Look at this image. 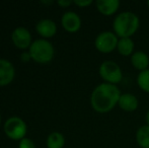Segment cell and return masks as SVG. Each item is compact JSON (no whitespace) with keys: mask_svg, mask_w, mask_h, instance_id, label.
<instances>
[{"mask_svg":"<svg viewBox=\"0 0 149 148\" xmlns=\"http://www.w3.org/2000/svg\"><path fill=\"white\" fill-rule=\"evenodd\" d=\"M134 42L132 41L131 38H122L119 39L118 42V46H117V50L122 56H132L134 53Z\"/></svg>","mask_w":149,"mask_h":148,"instance_id":"obj_14","label":"cell"},{"mask_svg":"<svg viewBox=\"0 0 149 148\" xmlns=\"http://www.w3.org/2000/svg\"><path fill=\"white\" fill-rule=\"evenodd\" d=\"M18 148H36V145L30 138H24L19 141Z\"/></svg>","mask_w":149,"mask_h":148,"instance_id":"obj_18","label":"cell"},{"mask_svg":"<svg viewBox=\"0 0 149 148\" xmlns=\"http://www.w3.org/2000/svg\"><path fill=\"white\" fill-rule=\"evenodd\" d=\"M145 121H146V125H148V126H149V110H148L147 113H146V115H145Z\"/></svg>","mask_w":149,"mask_h":148,"instance_id":"obj_22","label":"cell"},{"mask_svg":"<svg viewBox=\"0 0 149 148\" xmlns=\"http://www.w3.org/2000/svg\"><path fill=\"white\" fill-rule=\"evenodd\" d=\"M140 26L138 15L131 11H124L119 13L113 22V31L119 39L131 38L135 35Z\"/></svg>","mask_w":149,"mask_h":148,"instance_id":"obj_2","label":"cell"},{"mask_svg":"<svg viewBox=\"0 0 149 148\" xmlns=\"http://www.w3.org/2000/svg\"><path fill=\"white\" fill-rule=\"evenodd\" d=\"M57 3L62 7H68L69 5L73 3V1H71V0H58Z\"/></svg>","mask_w":149,"mask_h":148,"instance_id":"obj_21","label":"cell"},{"mask_svg":"<svg viewBox=\"0 0 149 148\" xmlns=\"http://www.w3.org/2000/svg\"><path fill=\"white\" fill-rule=\"evenodd\" d=\"M0 122H1V116H0Z\"/></svg>","mask_w":149,"mask_h":148,"instance_id":"obj_25","label":"cell"},{"mask_svg":"<svg viewBox=\"0 0 149 148\" xmlns=\"http://www.w3.org/2000/svg\"><path fill=\"white\" fill-rule=\"evenodd\" d=\"M147 5H148V8H149V1L147 2Z\"/></svg>","mask_w":149,"mask_h":148,"instance_id":"obj_24","label":"cell"},{"mask_svg":"<svg viewBox=\"0 0 149 148\" xmlns=\"http://www.w3.org/2000/svg\"><path fill=\"white\" fill-rule=\"evenodd\" d=\"M42 3H44V4H52V3H53V1H51V0H50V1H45V0H43V1H42Z\"/></svg>","mask_w":149,"mask_h":148,"instance_id":"obj_23","label":"cell"},{"mask_svg":"<svg viewBox=\"0 0 149 148\" xmlns=\"http://www.w3.org/2000/svg\"><path fill=\"white\" fill-rule=\"evenodd\" d=\"M11 40L13 44L19 49H26L31 45V35L30 31L22 26H18L12 32Z\"/></svg>","mask_w":149,"mask_h":148,"instance_id":"obj_7","label":"cell"},{"mask_svg":"<svg viewBox=\"0 0 149 148\" xmlns=\"http://www.w3.org/2000/svg\"><path fill=\"white\" fill-rule=\"evenodd\" d=\"M119 87L115 84L102 82L95 86L90 95L92 109L100 114L111 112L117 105L121 97Z\"/></svg>","mask_w":149,"mask_h":148,"instance_id":"obj_1","label":"cell"},{"mask_svg":"<svg viewBox=\"0 0 149 148\" xmlns=\"http://www.w3.org/2000/svg\"><path fill=\"white\" fill-rule=\"evenodd\" d=\"M29 52L31 56V59L39 63L50 62L54 57L53 45L45 39H38L33 41Z\"/></svg>","mask_w":149,"mask_h":148,"instance_id":"obj_3","label":"cell"},{"mask_svg":"<svg viewBox=\"0 0 149 148\" xmlns=\"http://www.w3.org/2000/svg\"><path fill=\"white\" fill-rule=\"evenodd\" d=\"M119 0H97L95 2L96 9L102 14V15L110 16L115 14L120 8Z\"/></svg>","mask_w":149,"mask_h":148,"instance_id":"obj_10","label":"cell"},{"mask_svg":"<svg viewBox=\"0 0 149 148\" xmlns=\"http://www.w3.org/2000/svg\"><path fill=\"white\" fill-rule=\"evenodd\" d=\"M136 141L141 148H149V126H141L136 132Z\"/></svg>","mask_w":149,"mask_h":148,"instance_id":"obj_15","label":"cell"},{"mask_svg":"<svg viewBox=\"0 0 149 148\" xmlns=\"http://www.w3.org/2000/svg\"><path fill=\"white\" fill-rule=\"evenodd\" d=\"M118 106L125 112H134L138 109L139 101L137 97L132 93H122L119 99Z\"/></svg>","mask_w":149,"mask_h":148,"instance_id":"obj_11","label":"cell"},{"mask_svg":"<svg viewBox=\"0 0 149 148\" xmlns=\"http://www.w3.org/2000/svg\"><path fill=\"white\" fill-rule=\"evenodd\" d=\"M136 81L140 89L149 93V69L139 72Z\"/></svg>","mask_w":149,"mask_h":148,"instance_id":"obj_17","label":"cell"},{"mask_svg":"<svg viewBox=\"0 0 149 148\" xmlns=\"http://www.w3.org/2000/svg\"><path fill=\"white\" fill-rule=\"evenodd\" d=\"M4 132L12 140H22L26 134V124L19 117H11L4 124Z\"/></svg>","mask_w":149,"mask_h":148,"instance_id":"obj_6","label":"cell"},{"mask_svg":"<svg viewBox=\"0 0 149 148\" xmlns=\"http://www.w3.org/2000/svg\"><path fill=\"white\" fill-rule=\"evenodd\" d=\"M36 31L39 33L41 36L45 38L53 37L57 32V26L52 19L44 18L37 22L36 24Z\"/></svg>","mask_w":149,"mask_h":148,"instance_id":"obj_12","label":"cell"},{"mask_svg":"<svg viewBox=\"0 0 149 148\" xmlns=\"http://www.w3.org/2000/svg\"><path fill=\"white\" fill-rule=\"evenodd\" d=\"M131 64L135 69L139 70L140 72L149 69V57L143 51L134 52L131 56Z\"/></svg>","mask_w":149,"mask_h":148,"instance_id":"obj_13","label":"cell"},{"mask_svg":"<svg viewBox=\"0 0 149 148\" xmlns=\"http://www.w3.org/2000/svg\"><path fill=\"white\" fill-rule=\"evenodd\" d=\"M118 42L119 38L117 37V35L114 32L104 31L96 36L95 40H94V46L98 52L109 54L117 49Z\"/></svg>","mask_w":149,"mask_h":148,"instance_id":"obj_5","label":"cell"},{"mask_svg":"<svg viewBox=\"0 0 149 148\" xmlns=\"http://www.w3.org/2000/svg\"><path fill=\"white\" fill-rule=\"evenodd\" d=\"M15 70L11 62L6 59H0V86L10 83L14 78Z\"/></svg>","mask_w":149,"mask_h":148,"instance_id":"obj_9","label":"cell"},{"mask_svg":"<svg viewBox=\"0 0 149 148\" xmlns=\"http://www.w3.org/2000/svg\"><path fill=\"white\" fill-rule=\"evenodd\" d=\"M61 24L65 31L69 33H76L81 28V19L74 11H67L62 15Z\"/></svg>","mask_w":149,"mask_h":148,"instance_id":"obj_8","label":"cell"},{"mask_svg":"<svg viewBox=\"0 0 149 148\" xmlns=\"http://www.w3.org/2000/svg\"><path fill=\"white\" fill-rule=\"evenodd\" d=\"M73 3L79 7H87L92 4V0H74Z\"/></svg>","mask_w":149,"mask_h":148,"instance_id":"obj_19","label":"cell"},{"mask_svg":"<svg viewBox=\"0 0 149 148\" xmlns=\"http://www.w3.org/2000/svg\"><path fill=\"white\" fill-rule=\"evenodd\" d=\"M65 144V137L60 132H53L47 138L48 148H63Z\"/></svg>","mask_w":149,"mask_h":148,"instance_id":"obj_16","label":"cell"},{"mask_svg":"<svg viewBox=\"0 0 149 148\" xmlns=\"http://www.w3.org/2000/svg\"><path fill=\"white\" fill-rule=\"evenodd\" d=\"M98 73L104 82L110 84L117 85L123 79V72L121 67L116 62L111 60H107L100 64Z\"/></svg>","mask_w":149,"mask_h":148,"instance_id":"obj_4","label":"cell"},{"mask_svg":"<svg viewBox=\"0 0 149 148\" xmlns=\"http://www.w3.org/2000/svg\"><path fill=\"white\" fill-rule=\"evenodd\" d=\"M31 58V56L30 52H22V55H20V59H22V61H24V62L30 61Z\"/></svg>","mask_w":149,"mask_h":148,"instance_id":"obj_20","label":"cell"}]
</instances>
